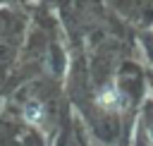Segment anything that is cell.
I'll list each match as a JSON object with an SVG mask.
<instances>
[{
    "label": "cell",
    "instance_id": "obj_1",
    "mask_svg": "<svg viewBox=\"0 0 153 146\" xmlns=\"http://www.w3.org/2000/svg\"><path fill=\"white\" fill-rule=\"evenodd\" d=\"M117 101H120V96H117L115 89H105V91H100V96H96V105L103 108V110L117 108Z\"/></svg>",
    "mask_w": 153,
    "mask_h": 146
},
{
    "label": "cell",
    "instance_id": "obj_2",
    "mask_svg": "<svg viewBox=\"0 0 153 146\" xmlns=\"http://www.w3.org/2000/svg\"><path fill=\"white\" fill-rule=\"evenodd\" d=\"M24 117H26V122H31V124H41V122H43V108L36 105V103H29V105L24 108Z\"/></svg>",
    "mask_w": 153,
    "mask_h": 146
},
{
    "label": "cell",
    "instance_id": "obj_3",
    "mask_svg": "<svg viewBox=\"0 0 153 146\" xmlns=\"http://www.w3.org/2000/svg\"><path fill=\"white\" fill-rule=\"evenodd\" d=\"M151 139H153V129H151Z\"/></svg>",
    "mask_w": 153,
    "mask_h": 146
}]
</instances>
